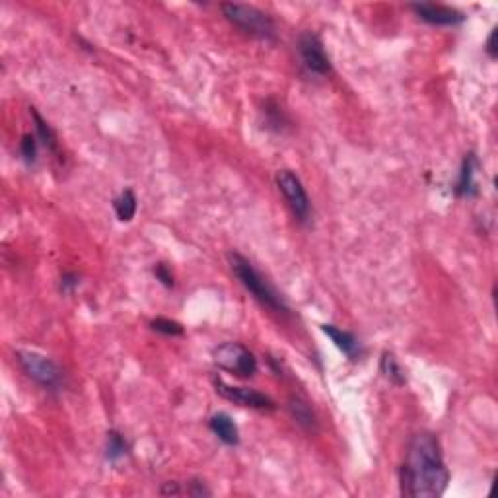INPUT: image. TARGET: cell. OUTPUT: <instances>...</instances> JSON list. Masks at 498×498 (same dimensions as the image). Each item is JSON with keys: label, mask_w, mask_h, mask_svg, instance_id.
<instances>
[{"label": "cell", "mask_w": 498, "mask_h": 498, "mask_svg": "<svg viewBox=\"0 0 498 498\" xmlns=\"http://www.w3.org/2000/svg\"><path fill=\"white\" fill-rule=\"evenodd\" d=\"M230 265H232L233 274L238 277V280L243 284V288L253 294L255 300H259V302L263 303V306H267V308L274 311V313L286 315L288 306L284 303V300H282L279 292L267 282V279H263V274L257 271L249 259H245V257L240 255V253H232V255H230Z\"/></svg>", "instance_id": "obj_2"}, {"label": "cell", "mask_w": 498, "mask_h": 498, "mask_svg": "<svg viewBox=\"0 0 498 498\" xmlns=\"http://www.w3.org/2000/svg\"><path fill=\"white\" fill-rule=\"evenodd\" d=\"M494 39H497V30H492V33L487 39V53L490 59H497V45H494Z\"/></svg>", "instance_id": "obj_23"}, {"label": "cell", "mask_w": 498, "mask_h": 498, "mask_svg": "<svg viewBox=\"0 0 498 498\" xmlns=\"http://www.w3.org/2000/svg\"><path fill=\"white\" fill-rule=\"evenodd\" d=\"M288 409L292 412L296 422L302 428H306V430H315V428H318V419H315L311 407L306 403V401L298 399V397H292V399L288 401Z\"/></svg>", "instance_id": "obj_13"}, {"label": "cell", "mask_w": 498, "mask_h": 498, "mask_svg": "<svg viewBox=\"0 0 498 498\" xmlns=\"http://www.w3.org/2000/svg\"><path fill=\"white\" fill-rule=\"evenodd\" d=\"M448 481L450 473L444 463L438 438L430 432L412 436L401 467V492L412 498H436L444 494Z\"/></svg>", "instance_id": "obj_1"}, {"label": "cell", "mask_w": 498, "mask_h": 498, "mask_svg": "<svg viewBox=\"0 0 498 498\" xmlns=\"http://www.w3.org/2000/svg\"><path fill=\"white\" fill-rule=\"evenodd\" d=\"M298 54H300L303 69L313 76H327L331 72V61L323 49L321 39L315 33L303 31L298 39Z\"/></svg>", "instance_id": "obj_7"}, {"label": "cell", "mask_w": 498, "mask_h": 498, "mask_svg": "<svg viewBox=\"0 0 498 498\" xmlns=\"http://www.w3.org/2000/svg\"><path fill=\"white\" fill-rule=\"evenodd\" d=\"M20 150H22V156L25 162H35V156H37V142H35V137H33V134H23L22 142H20Z\"/></svg>", "instance_id": "obj_19"}, {"label": "cell", "mask_w": 498, "mask_h": 498, "mask_svg": "<svg viewBox=\"0 0 498 498\" xmlns=\"http://www.w3.org/2000/svg\"><path fill=\"white\" fill-rule=\"evenodd\" d=\"M16 357H18V362L22 366L23 372L28 374L33 381H37L39 386L49 389L61 388L62 372L51 358L43 357L39 352H31V350H20Z\"/></svg>", "instance_id": "obj_4"}, {"label": "cell", "mask_w": 498, "mask_h": 498, "mask_svg": "<svg viewBox=\"0 0 498 498\" xmlns=\"http://www.w3.org/2000/svg\"><path fill=\"white\" fill-rule=\"evenodd\" d=\"M321 329H323V333H325L327 337H331V341L337 344V349H341L347 357H357L358 341L354 335L349 333V331H342V329H339V327L335 325H321Z\"/></svg>", "instance_id": "obj_12"}, {"label": "cell", "mask_w": 498, "mask_h": 498, "mask_svg": "<svg viewBox=\"0 0 498 498\" xmlns=\"http://www.w3.org/2000/svg\"><path fill=\"white\" fill-rule=\"evenodd\" d=\"M209 427L218 436V440H222L228 446H236L240 442V432H238V427H236V422H233L230 415H226V412L212 415Z\"/></svg>", "instance_id": "obj_10"}, {"label": "cell", "mask_w": 498, "mask_h": 498, "mask_svg": "<svg viewBox=\"0 0 498 498\" xmlns=\"http://www.w3.org/2000/svg\"><path fill=\"white\" fill-rule=\"evenodd\" d=\"M113 209L117 212V218L121 222H131L134 214H137V197L131 189H124L123 193L113 201Z\"/></svg>", "instance_id": "obj_14"}, {"label": "cell", "mask_w": 498, "mask_h": 498, "mask_svg": "<svg viewBox=\"0 0 498 498\" xmlns=\"http://www.w3.org/2000/svg\"><path fill=\"white\" fill-rule=\"evenodd\" d=\"M214 362L222 370L236 374L240 378H251L257 372V360L253 352L240 342H224L214 350Z\"/></svg>", "instance_id": "obj_5"}, {"label": "cell", "mask_w": 498, "mask_h": 498, "mask_svg": "<svg viewBox=\"0 0 498 498\" xmlns=\"http://www.w3.org/2000/svg\"><path fill=\"white\" fill-rule=\"evenodd\" d=\"M381 372H383V376H386L389 381H393V383H397V386H403L405 383L403 368L399 366L395 357H393V354H389V352H386L383 358H381Z\"/></svg>", "instance_id": "obj_17"}, {"label": "cell", "mask_w": 498, "mask_h": 498, "mask_svg": "<svg viewBox=\"0 0 498 498\" xmlns=\"http://www.w3.org/2000/svg\"><path fill=\"white\" fill-rule=\"evenodd\" d=\"M127 451H129V444H127V440H124L123 436L119 434V432H115V430H111L108 434V448H105V456H108L109 461H117V459H121L127 456Z\"/></svg>", "instance_id": "obj_16"}, {"label": "cell", "mask_w": 498, "mask_h": 498, "mask_svg": "<svg viewBox=\"0 0 498 498\" xmlns=\"http://www.w3.org/2000/svg\"><path fill=\"white\" fill-rule=\"evenodd\" d=\"M277 185H279L280 193L284 195L288 207L294 212V216L300 222H308V218L311 214V204L310 197L303 189L302 181L298 179V175H294L290 170H280L277 173Z\"/></svg>", "instance_id": "obj_6"}, {"label": "cell", "mask_w": 498, "mask_h": 498, "mask_svg": "<svg viewBox=\"0 0 498 498\" xmlns=\"http://www.w3.org/2000/svg\"><path fill=\"white\" fill-rule=\"evenodd\" d=\"M78 274H74V272H66V274H62L61 279V288L64 290V292H69V290H72L74 286H78Z\"/></svg>", "instance_id": "obj_22"}, {"label": "cell", "mask_w": 498, "mask_h": 498, "mask_svg": "<svg viewBox=\"0 0 498 498\" xmlns=\"http://www.w3.org/2000/svg\"><path fill=\"white\" fill-rule=\"evenodd\" d=\"M214 388H216V393H220L232 403L240 405V407H249V409H257V411H272L274 409V401L271 397L259 393L255 389L228 386L222 380H214Z\"/></svg>", "instance_id": "obj_8"}, {"label": "cell", "mask_w": 498, "mask_h": 498, "mask_svg": "<svg viewBox=\"0 0 498 498\" xmlns=\"http://www.w3.org/2000/svg\"><path fill=\"white\" fill-rule=\"evenodd\" d=\"M162 492L163 494H168V492H171V494H178L179 492L178 482H168V485H166V489H162Z\"/></svg>", "instance_id": "obj_24"}, {"label": "cell", "mask_w": 498, "mask_h": 498, "mask_svg": "<svg viewBox=\"0 0 498 498\" xmlns=\"http://www.w3.org/2000/svg\"><path fill=\"white\" fill-rule=\"evenodd\" d=\"M191 497H210V490L204 487V482L201 481H193L189 485V490H187Z\"/></svg>", "instance_id": "obj_21"}, {"label": "cell", "mask_w": 498, "mask_h": 498, "mask_svg": "<svg viewBox=\"0 0 498 498\" xmlns=\"http://www.w3.org/2000/svg\"><path fill=\"white\" fill-rule=\"evenodd\" d=\"M150 327L162 335H171V337H175V335H183V327H181V323H178V321H173V319H168V318H156L154 321L150 323Z\"/></svg>", "instance_id": "obj_18"}, {"label": "cell", "mask_w": 498, "mask_h": 498, "mask_svg": "<svg viewBox=\"0 0 498 498\" xmlns=\"http://www.w3.org/2000/svg\"><path fill=\"white\" fill-rule=\"evenodd\" d=\"M477 158L475 154H467L461 163L459 179L456 183V195L458 197H473L477 195V183H475V170H477Z\"/></svg>", "instance_id": "obj_11"}, {"label": "cell", "mask_w": 498, "mask_h": 498, "mask_svg": "<svg viewBox=\"0 0 498 498\" xmlns=\"http://www.w3.org/2000/svg\"><path fill=\"white\" fill-rule=\"evenodd\" d=\"M154 274H156V279L160 280L162 282L163 286H173V274H171V271L166 267L163 263H158L156 265V269H154Z\"/></svg>", "instance_id": "obj_20"}, {"label": "cell", "mask_w": 498, "mask_h": 498, "mask_svg": "<svg viewBox=\"0 0 498 498\" xmlns=\"http://www.w3.org/2000/svg\"><path fill=\"white\" fill-rule=\"evenodd\" d=\"M31 115H33V121H35V129H37V137L41 139V142L45 144L47 150H51V152L57 154V150H59V142H57V134H54V131L49 127L47 121L41 119V115H39L35 109H31Z\"/></svg>", "instance_id": "obj_15"}, {"label": "cell", "mask_w": 498, "mask_h": 498, "mask_svg": "<svg viewBox=\"0 0 498 498\" xmlns=\"http://www.w3.org/2000/svg\"><path fill=\"white\" fill-rule=\"evenodd\" d=\"M220 8L224 12L226 20L232 22L241 31L261 39H274V23L259 8L248 6V4H233V2L222 4Z\"/></svg>", "instance_id": "obj_3"}, {"label": "cell", "mask_w": 498, "mask_h": 498, "mask_svg": "<svg viewBox=\"0 0 498 498\" xmlns=\"http://www.w3.org/2000/svg\"><path fill=\"white\" fill-rule=\"evenodd\" d=\"M411 10L420 20L432 25H458L465 20V16L456 8L432 4V2H417V4H411Z\"/></svg>", "instance_id": "obj_9"}]
</instances>
